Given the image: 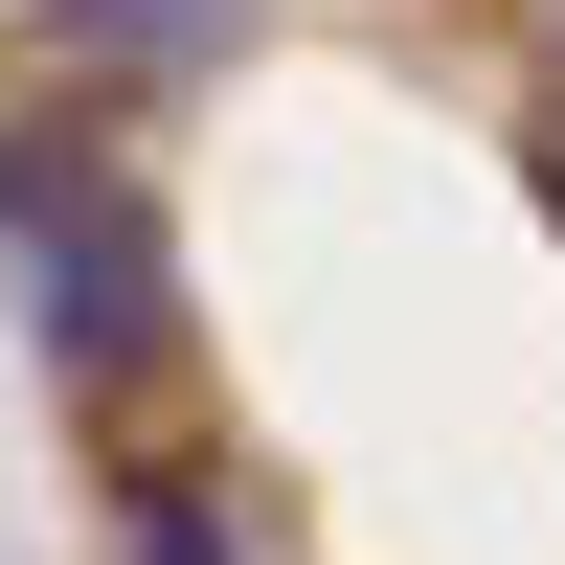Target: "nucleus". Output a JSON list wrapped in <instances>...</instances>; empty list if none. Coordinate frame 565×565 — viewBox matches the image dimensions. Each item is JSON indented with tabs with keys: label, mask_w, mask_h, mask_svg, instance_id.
Returning a JSON list of instances; mask_svg holds the SVG:
<instances>
[{
	"label": "nucleus",
	"mask_w": 565,
	"mask_h": 565,
	"mask_svg": "<svg viewBox=\"0 0 565 565\" xmlns=\"http://www.w3.org/2000/svg\"><path fill=\"white\" fill-rule=\"evenodd\" d=\"M114 565H271V521H249V476H136V521H114Z\"/></svg>",
	"instance_id": "obj_3"
},
{
	"label": "nucleus",
	"mask_w": 565,
	"mask_h": 565,
	"mask_svg": "<svg viewBox=\"0 0 565 565\" xmlns=\"http://www.w3.org/2000/svg\"><path fill=\"white\" fill-rule=\"evenodd\" d=\"M226 68H249V0H45V90L90 114H181Z\"/></svg>",
	"instance_id": "obj_2"
},
{
	"label": "nucleus",
	"mask_w": 565,
	"mask_h": 565,
	"mask_svg": "<svg viewBox=\"0 0 565 565\" xmlns=\"http://www.w3.org/2000/svg\"><path fill=\"white\" fill-rule=\"evenodd\" d=\"M521 23H543V68H565V0H521Z\"/></svg>",
	"instance_id": "obj_5"
},
{
	"label": "nucleus",
	"mask_w": 565,
	"mask_h": 565,
	"mask_svg": "<svg viewBox=\"0 0 565 565\" xmlns=\"http://www.w3.org/2000/svg\"><path fill=\"white\" fill-rule=\"evenodd\" d=\"M0 271H23V340L68 407H159L181 385V226L136 181V114L23 90L0 114Z\"/></svg>",
	"instance_id": "obj_1"
},
{
	"label": "nucleus",
	"mask_w": 565,
	"mask_h": 565,
	"mask_svg": "<svg viewBox=\"0 0 565 565\" xmlns=\"http://www.w3.org/2000/svg\"><path fill=\"white\" fill-rule=\"evenodd\" d=\"M521 181H543V226H565V68H543V114H521Z\"/></svg>",
	"instance_id": "obj_4"
}]
</instances>
